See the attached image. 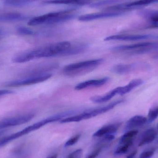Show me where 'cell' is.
<instances>
[{
	"label": "cell",
	"mask_w": 158,
	"mask_h": 158,
	"mask_svg": "<svg viewBox=\"0 0 158 158\" xmlns=\"http://www.w3.org/2000/svg\"><path fill=\"white\" fill-rule=\"evenodd\" d=\"M71 45L69 42H60L33 50L24 51L15 55L12 58V61L15 63L20 64L40 58L63 56L64 53Z\"/></svg>",
	"instance_id": "obj_1"
},
{
	"label": "cell",
	"mask_w": 158,
	"mask_h": 158,
	"mask_svg": "<svg viewBox=\"0 0 158 158\" xmlns=\"http://www.w3.org/2000/svg\"><path fill=\"white\" fill-rule=\"evenodd\" d=\"M103 62V59L99 58L70 64L64 68L63 72L68 77L82 76L93 71Z\"/></svg>",
	"instance_id": "obj_2"
},
{
	"label": "cell",
	"mask_w": 158,
	"mask_h": 158,
	"mask_svg": "<svg viewBox=\"0 0 158 158\" xmlns=\"http://www.w3.org/2000/svg\"><path fill=\"white\" fill-rule=\"evenodd\" d=\"M124 100L123 99L114 101L106 106L94 109L89 110L82 112L80 114L67 117L60 121V123H64L71 122H78L84 120L88 119L94 117H96L100 114L106 113L111 110L113 109L115 106L119 104L123 103Z\"/></svg>",
	"instance_id": "obj_3"
},
{
	"label": "cell",
	"mask_w": 158,
	"mask_h": 158,
	"mask_svg": "<svg viewBox=\"0 0 158 158\" xmlns=\"http://www.w3.org/2000/svg\"><path fill=\"white\" fill-rule=\"evenodd\" d=\"M74 9H68L58 12H52L40 16L42 24L52 25L69 21L75 17Z\"/></svg>",
	"instance_id": "obj_4"
},
{
	"label": "cell",
	"mask_w": 158,
	"mask_h": 158,
	"mask_svg": "<svg viewBox=\"0 0 158 158\" xmlns=\"http://www.w3.org/2000/svg\"><path fill=\"white\" fill-rule=\"evenodd\" d=\"M52 74H46L37 76H23L19 78L7 82L5 85L9 87H19L31 85L42 82L52 77Z\"/></svg>",
	"instance_id": "obj_5"
},
{
	"label": "cell",
	"mask_w": 158,
	"mask_h": 158,
	"mask_svg": "<svg viewBox=\"0 0 158 158\" xmlns=\"http://www.w3.org/2000/svg\"><path fill=\"white\" fill-rule=\"evenodd\" d=\"M34 116L35 115L33 113H27L1 119H0V130L27 123L33 119Z\"/></svg>",
	"instance_id": "obj_6"
},
{
	"label": "cell",
	"mask_w": 158,
	"mask_h": 158,
	"mask_svg": "<svg viewBox=\"0 0 158 158\" xmlns=\"http://www.w3.org/2000/svg\"><path fill=\"white\" fill-rule=\"evenodd\" d=\"M158 40V35L144 34V35H128L121 34L109 36L104 39L106 41H135L146 40Z\"/></svg>",
	"instance_id": "obj_7"
},
{
	"label": "cell",
	"mask_w": 158,
	"mask_h": 158,
	"mask_svg": "<svg viewBox=\"0 0 158 158\" xmlns=\"http://www.w3.org/2000/svg\"><path fill=\"white\" fill-rule=\"evenodd\" d=\"M123 12H107L92 13L82 15L79 17L78 20L81 21H89L107 18L116 17L123 15Z\"/></svg>",
	"instance_id": "obj_8"
},
{
	"label": "cell",
	"mask_w": 158,
	"mask_h": 158,
	"mask_svg": "<svg viewBox=\"0 0 158 158\" xmlns=\"http://www.w3.org/2000/svg\"><path fill=\"white\" fill-rule=\"evenodd\" d=\"M109 80V78L105 77L96 80H88L79 83L75 86V88L77 90H81L91 87H99L106 84Z\"/></svg>",
	"instance_id": "obj_9"
},
{
	"label": "cell",
	"mask_w": 158,
	"mask_h": 158,
	"mask_svg": "<svg viewBox=\"0 0 158 158\" xmlns=\"http://www.w3.org/2000/svg\"><path fill=\"white\" fill-rule=\"evenodd\" d=\"M121 123H113L104 126L97 131L93 135L94 137H101L106 135L113 134L115 133L120 127Z\"/></svg>",
	"instance_id": "obj_10"
},
{
	"label": "cell",
	"mask_w": 158,
	"mask_h": 158,
	"mask_svg": "<svg viewBox=\"0 0 158 158\" xmlns=\"http://www.w3.org/2000/svg\"><path fill=\"white\" fill-rule=\"evenodd\" d=\"M95 0H48L44 2L49 4L76 5L84 6L91 4Z\"/></svg>",
	"instance_id": "obj_11"
},
{
	"label": "cell",
	"mask_w": 158,
	"mask_h": 158,
	"mask_svg": "<svg viewBox=\"0 0 158 158\" xmlns=\"http://www.w3.org/2000/svg\"><path fill=\"white\" fill-rule=\"evenodd\" d=\"M118 90L119 87H117L105 94L92 97L90 99L92 102L97 104H101L107 102L118 94Z\"/></svg>",
	"instance_id": "obj_12"
},
{
	"label": "cell",
	"mask_w": 158,
	"mask_h": 158,
	"mask_svg": "<svg viewBox=\"0 0 158 158\" xmlns=\"http://www.w3.org/2000/svg\"><path fill=\"white\" fill-rule=\"evenodd\" d=\"M136 67L135 64H122L113 66L111 68V71L118 75H125L131 72Z\"/></svg>",
	"instance_id": "obj_13"
},
{
	"label": "cell",
	"mask_w": 158,
	"mask_h": 158,
	"mask_svg": "<svg viewBox=\"0 0 158 158\" xmlns=\"http://www.w3.org/2000/svg\"><path fill=\"white\" fill-rule=\"evenodd\" d=\"M147 122V118L144 116L136 115L130 118L125 125L126 130L133 129L135 127L142 126Z\"/></svg>",
	"instance_id": "obj_14"
},
{
	"label": "cell",
	"mask_w": 158,
	"mask_h": 158,
	"mask_svg": "<svg viewBox=\"0 0 158 158\" xmlns=\"http://www.w3.org/2000/svg\"><path fill=\"white\" fill-rule=\"evenodd\" d=\"M143 83V81L142 79H137L133 80L127 85L124 86H119L118 94L120 95L126 94L130 93L133 89H135L139 85H141Z\"/></svg>",
	"instance_id": "obj_15"
},
{
	"label": "cell",
	"mask_w": 158,
	"mask_h": 158,
	"mask_svg": "<svg viewBox=\"0 0 158 158\" xmlns=\"http://www.w3.org/2000/svg\"><path fill=\"white\" fill-rule=\"evenodd\" d=\"M25 19L23 15L19 13L10 12L0 14V22H16L23 20Z\"/></svg>",
	"instance_id": "obj_16"
},
{
	"label": "cell",
	"mask_w": 158,
	"mask_h": 158,
	"mask_svg": "<svg viewBox=\"0 0 158 158\" xmlns=\"http://www.w3.org/2000/svg\"><path fill=\"white\" fill-rule=\"evenodd\" d=\"M156 132L154 129H149L147 130L143 134L138 146H142L153 142L156 138Z\"/></svg>",
	"instance_id": "obj_17"
},
{
	"label": "cell",
	"mask_w": 158,
	"mask_h": 158,
	"mask_svg": "<svg viewBox=\"0 0 158 158\" xmlns=\"http://www.w3.org/2000/svg\"><path fill=\"white\" fill-rule=\"evenodd\" d=\"M139 14L152 22L154 27H158V11H143L140 12Z\"/></svg>",
	"instance_id": "obj_18"
},
{
	"label": "cell",
	"mask_w": 158,
	"mask_h": 158,
	"mask_svg": "<svg viewBox=\"0 0 158 158\" xmlns=\"http://www.w3.org/2000/svg\"><path fill=\"white\" fill-rule=\"evenodd\" d=\"M87 49V45L86 44H77L74 46L71 45V47L64 53L63 56H70L78 54L84 52Z\"/></svg>",
	"instance_id": "obj_19"
},
{
	"label": "cell",
	"mask_w": 158,
	"mask_h": 158,
	"mask_svg": "<svg viewBox=\"0 0 158 158\" xmlns=\"http://www.w3.org/2000/svg\"><path fill=\"white\" fill-rule=\"evenodd\" d=\"M38 0H3L6 5L14 7H21Z\"/></svg>",
	"instance_id": "obj_20"
},
{
	"label": "cell",
	"mask_w": 158,
	"mask_h": 158,
	"mask_svg": "<svg viewBox=\"0 0 158 158\" xmlns=\"http://www.w3.org/2000/svg\"><path fill=\"white\" fill-rule=\"evenodd\" d=\"M158 3V0H137L131 2L126 3L127 5L135 9L141 8L143 6L148 5L151 4Z\"/></svg>",
	"instance_id": "obj_21"
},
{
	"label": "cell",
	"mask_w": 158,
	"mask_h": 158,
	"mask_svg": "<svg viewBox=\"0 0 158 158\" xmlns=\"http://www.w3.org/2000/svg\"><path fill=\"white\" fill-rule=\"evenodd\" d=\"M124 0H101L91 4L89 5V6L91 8H98L109 5L121 3Z\"/></svg>",
	"instance_id": "obj_22"
},
{
	"label": "cell",
	"mask_w": 158,
	"mask_h": 158,
	"mask_svg": "<svg viewBox=\"0 0 158 158\" xmlns=\"http://www.w3.org/2000/svg\"><path fill=\"white\" fill-rule=\"evenodd\" d=\"M138 133V131L137 130H131L129 131L121 137L119 143L120 144H123L129 140H132V138L135 136Z\"/></svg>",
	"instance_id": "obj_23"
},
{
	"label": "cell",
	"mask_w": 158,
	"mask_h": 158,
	"mask_svg": "<svg viewBox=\"0 0 158 158\" xmlns=\"http://www.w3.org/2000/svg\"><path fill=\"white\" fill-rule=\"evenodd\" d=\"M132 140H129L128 142H126L125 143L123 144L122 146L118 148L115 152L114 154L115 155H121L125 154L128 151L129 148L132 144Z\"/></svg>",
	"instance_id": "obj_24"
},
{
	"label": "cell",
	"mask_w": 158,
	"mask_h": 158,
	"mask_svg": "<svg viewBox=\"0 0 158 158\" xmlns=\"http://www.w3.org/2000/svg\"><path fill=\"white\" fill-rule=\"evenodd\" d=\"M158 117V106L153 107L149 110L148 113L147 122L151 123L156 119Z\"/></svg>",
	"instance_id": "obj_25"
},
{
	"label": "cell",
	"mask_w": 158,
	"mask_h": 158,
	"mask_svg": "<svg viewBox=\"0 0 158 158\" xmlns=\"http://www.w3.org/2000/svg\"><path fill=\"white\" fill-rule=\"evenodd\" d=\"M16 30L18 33L21 35H32L35 33L33 30L27 27H19Z\"/></svg>",
	"instance_id": "obj_26"
},
{
	"label": "cell",
	"mask_w": 158,
	"mask_h": 158,
	"mask_svg": "<svg viewBox=\"0 0 158 158\" xmlns=\"http://www.w3.org/2000/svg\"><path fill=\"white\" fill-rule=\"evenodd\" d=\"M81 135L80 134L74 136V137L69 139V140L67 141L66 143H65V147H68L74 145L75 144L77 143V142L79 141V139L81 137Z\"/></svg>",
	"instance_id": "obj_27"
},
{
	"label": "cell",
	"mask_w": 158,
	"mask_h": 158,
	"mask_svg": "<svg viewBox=\"0 0 158 158\" xmlns=\"http://www.w3.org/2000/svg\"><path fill=\"white\" fill-rule=\"evenodd\" d=\"M154 154L153 151H147L143 152L140 155L139 158H150L153 156Z\"/></svg>",
	"instance_id": "obj_28"
},
{
	"label": "cell",
	"mask_w": 158,
	"mask_h": 158,
	"mask_svg": "<svg viewBox=\"0 0 158 158\" xmlns=\"http://www.w3.org/2000/svg\"><path fill=\"white\" fill-rule=\"evenodd\" d=\"M101 151V148H98L96 150L92 152L90 155H88L85 158H96L98 156V155L100 154Z\"/></svg>",
	"instance_id": "obj_29"
},
{
	"label": "cell",
	"mask_w": 158,
	"mask_h": 158,
	"mask_svg": "<svg viewBox=\"0 0 158 158\" xmlns=\"http://www.w3.org/2000/svg\"><path fill=\"white\" fill-rule=\"evenodd\" d=\"M14 93L13 91L9 90H0V97L6 95Z\"/></svg>",
	"instance_id": "obj_30"
},
{
	"label": "cell",
	"mask_w": 158,
	"mask_h": 158,
	"mask_svg": "<svg viewBox=\"0 0 158 158\" xmlns=\"http://www.w3.org/2000/svg\"><path fill=\"white\" fill-rule=\"evenodd\" d=\"M115 138V136L113 134H108L104 135V140L106 141H110Z\"/></svg>",
	"instance_id": "obj_31"
},
{
	"label": "cell",
	"mask_w": 158,
	"mask_h": 158,
	"mask_svg": "<svg viewBox=\"0 0 158 158\" xmlns=\"http://www.w3.org/2000/svg\"><path fill=\"white\" fill-rule=\"evenodd\" d=\"M136 154H137V151L135 150V151H133V152H132L131 154H130V155L127 157V158H133L135 156Z\"/></svg>",
	"instance_id": "obj_32"
},
{
	"label": "cell",
	"mask_w": 158,
	"mask_h": 158,
	"mask_svg": "<svg viewBox=\"0 0 158 158\" xmlns=\"http://www.w3.org/2000/svg\"><path fill=\"white\" fill-rule=\"evenodd\" d=\"M47 158H57V155L56 154V155L51 156Z\"/></svg>",
	"instance_id": "obj_33"
},
{
	"label": "cell",
	"mask_w": 158,
	"mask_h": 158,
	"mask_svg": "<svg viewBox=\"0 0 158 158\" xmlns=\"http://www.w3.org/2000/svg\"><path fill=\"white\" fill-rule=\"evenodd\" d=\"M5 133V131H0V136L4 134Z\"/></svg>",
	"instance_id": "obj_34"
},
{
	"label": "cell",
	"mask_w": 158,
	"mask_h": 158,
	"mask_svg": "<svg viewBox=\"0 0 158 158\" xmlns=\"http://www.w3.org/2000/svg\"><path fill=\"white\" fill-rule=\"evenodd\" d=\"M154 57L155 59H158V53L155 55L154 56Z\"/></svg>",
	"instance_id": "obj_35"
},
{
	"label": "cell",
	"mask_w": 158,
	"mask_h": 158,
	"mask_svg": "<svg viewBox=\"0 0 158 158\" xmlns=\"http://www.w3.org/2000/svg\"><path fill=\"white\" fill-rule=\"evenodd\" d=\"M68 158H75L73 156H72V155H70V154H69V156H68Z\"/></svg>",
	"instance_id": "obj_36"
},
{
	"label": "cell",
	"mask_w": 158,
	"mask_h": 158,
	"mask_svg": "<svg viewBox=\"0 0 158 158\" xmlns=\"http://www.w3.org/2000/svg\"><path fill=\"white\" fill-rule=\"evenodd\" d=\"M2 31H1V30H0V36H1V35H2Z\"/></svg>",
	"instance_id": "obj_37"
},
{
	"label": "cell",
	"mask_w": 158,
	"mask_h": 158,
	"mask_svg": "<svg viewBox=\"0 0 158 158\" xmlns=\"http://www.w3.org/2000/svg\"></svg>",
	"instance_id": "obj_38"
}]
</instances>
